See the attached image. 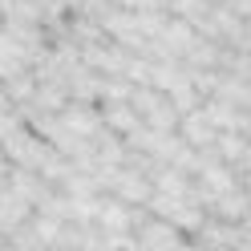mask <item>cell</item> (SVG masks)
Wrapping results in <instances>:
<instances>
[{
  "mask_svg": "<svg viewBox=\"0 0 251 251\" xmlns=\"http://www.w3.org/2000/svg\"><path fill=\"white\" fill-rule=\"evenodd\" d=\"M138 235H134V247H182L186 239H182V231L170 223V219H162V215H142L138 219Z\"/></svg>",
  "mask_w": 251,
  "mask_h": 251,
  "instance_id": "6da1fadb",
  "label": "cell"
},
{
  "mask_svg": "<svg viewBox=\"0 0 251 251\" xmlns=\"http://www.w3.org/2000/svg\"><path fill=\"white\" fill-rule=\"evenodd\" d=\"M109 191H114L122 202H146L150 199V175H142V170H134V166H118Z\"/></svg>",
  "mask_w": 251,
  "mask_h": 251,
  "instance_id": "7a4b0ae2",
  "label": "cell"
},
{
  "mask_svg": "<svg viewBox=\"0 0 251 251\" xmlns=\"http://www.w3.org/2000/svg\"><path fill=\"white\" fill-rule=\"evenodd\" d=\"M93 223L98 231H130V202H122L118 195L109 199H98V211H93Z\"/></svg>",
  "mask_w": 251,
  "mask_h": 251,
  "instance_id": "3957f363",
  "label": "cell"
},
{
  "mask_svg": "<svg viewBox=\"0 0 251 251\" xmlns=\"http://www.w3.org/2000/svg\"><path fill=\"white\" fill-rule=\"evenodd\" d=\"M98 114H101V126H105L109 134H118V138H126L138 122H142V118L134 114V105H130V101H101Z\"/></svg>",
  "mask_w": 251,
  "mask_h": 251,
  "instance_id": "277c9868",
  "label": "cell"
},
{
  "mask_svg": "<svg viewBox=\"0 0 251 251\" xmlns=\"http://www.w3.org/2000/svg\"><path fill=\"white\" fill-rule=\"evenodd\" d=\"M28 215H33V202H28L25 195H17L12 186H4V191H0V231L21 227Z\"/></svg>",
  "mask_w": 251,
  "mask_h": 251,
  "instance_id": "5b68a950",
  "label": "cell"
},
{
  "mask_svg": "<svg viewBox=\"0 0 251 251\" xmlns=\"http://www.w3.org/2000/svg\"><path fill=\"white\" fill-rule=\"evenodd\" d=\"M25 223H28V235H33V247H57V235H61V223H65V219H57L49 211H37V215H28Z\"/></svg>",
  "mask_w": 251,
  "mask_h": 251,
  "instance_id": "8992f818",
  "label": "cell"
},
{
  "mask_svg": "<svg viewBox=\"0 0 251 251\" xmlns=\"http://www.w3.org/2000/svg\"><path fill=\"white\" fill-rule=\"evenodd\" d=\"M142 126H150V130H175V126H178V109L170 105V98H166V93H158V98L146 105Z\"/></svg>",
  "mask_w": 251,
  "mask_h": 251,
  "instance_id": "52a82bcc",
  "label": "cell"
},
{
  "mask_svg": "<svg viewBox=\"0 0 251 251\" xmlns=\"http://www.w3.org/2000/svg\"><path fill=\"white\" fill-rule=\"evenodd\" d=\"M162 4H166V12H175V17L191 21V25L207 21V12H211V0H162Z\"/></svg>",
  "mask_w": 251,
  "mask_h": 251,
  "instance_id": "ba28073f",
  "label": "cell"
},
{
  "mask_svg": "<svg viewBox=\"0 0 251 251\" xmlns=\"http://www.w3.org/2000/svg\"><path fill=\"white\" fill-rule=\"evenodd\" d=\"M0 235H4V231H0Z\"/></svg>",
  "mask_w": 251,
  "mask_h": 251,
  "instance_id": "9c48e42d",
  "label": "cell"
}]
</instances>
